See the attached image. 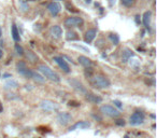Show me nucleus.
<instances>
[{
    "label": "nucleus",
    "instance_id": "a211bd4d",
    "mask_svg": "<svg viewBox=\"0 0 157 138\" xmlns=\"http://www.w3.org/2000/svg\"><path fill=\"white\" fill-rule=\"evenodd\" d=\"M78 61L80 65H82L84 68H88V67H93L94 63L90 58H88L87 56H84V55H80L78 57Z\"/></svg>",
    "mask_w": 157,
    "mask_h": 138
},
{
    "label": "nucleus",
    "instance_id": "c9c22d12",
    "mask_svg": "<svg viewBox=\"0 0 157 138\" xmlns=\"http://www.w3.org/2000/svg\"><path fill=\"white\" fill-rule=\"evenodd\" d=\"M108 3H109V7H113L115 5V0H108Z\"/></svg>",
    "mask_w": 157,
    "mask_h": 138
},
{
    "label": "nucleus",
    "instance_id": "393cba45",
    "mask_svg": "<svg viewBox=\"0 0 157 138\" xmlns=\"http://www.w3.org/2000/svg\"><path fill=\"white\" fill-rule=\"evenodd\" d=\"M18 5H20V9L22 12L28 11V9H29L28 0H18Z\"/></svg>",
    "mask_w": 157,
    "mask_h": 138
},
{
    "label": "nucleus",
    "instance_id": "6e6552de",
    "mask_svg": "<svg viewBox=\"0 0 157 138\" xmlns=\"http://www.w3.org/2000/svg\"><path fill=\"white\" fill-rule=\"evenodd\" d=\"M56 120L59 125H61V126H67L68 124H70V123L72 122L73 116H72V114L69 113V112L63 111V112H58V114H57V116H56Z\"/></svg>",
    "mask_w": 157,
    "mask_h": 138
},
{
    "label": "nucleus",
    "instance_id": "20e7f679",
    "mask_svg": "<svg viewBox=\"0 0 157 138\" xmlns=\"http://www.w3.org/2000/svg\"><path fill=\"white\" fill-rule=\"evenodd\" d=\"M40 107L43 111L46 112H54L59 109L58 104L54 101H51V99H42L40 101Z\"/></svg>",
    "mask_w": 157,
    "mask_h": 138
},
{
    "label": "nucleus",
    "instance_id": "37998d69",
    "mask_svg": "<svg viewBox=\"0 0 157 138\" xmlns=\"http://www.w3.org/2000/svg\"><path fill=\"white\" fill-rule=\"evenodd\" d=\"M124 138H129V136H128V135H125V136H124Z\"/></svg>",
    "mask_w": 157,
    "mask_h": 138
},
{
    "label": "nucleus",
    "instance_id": "cd10ccee",
    "mask_svg": "<svg viewBox=\"0 0 157 138\" xmlns=\"http://www.w3.org/2000/svg\"><path fill=\"white\" fill-rule=\"evenodd\" d=\"M14 49H15V52H16V54H17V55H20V56H23V55H24L25 50H24V48H23V46L21 45L20 43H17V42H16Z\"/></svg>",
    "mask_w": 157,
    "mask_h": 138
},
{
    "label": "nucleus",
    "instance_id": "bb28decb",
    "mask_svg": "<svg viewBox=\"0 0 157 138\" xmlns=\"http://www.w3.org/2000/svg\"><path fill=\"white\" fill-rule=\"evenodd\" d=\"M136 0H121V5L125 8H131L135 5Z\"/></svg>",
    "mask_w": 157,
    "mask_h": 138
},
{
    "label": "nucleus",
    "instance_id": "79ce46f5",
    "mask_svg": "<svg viewBox=\"0 0 157 138\" xmlns=\"http://www.w3.org/2000/svg\"><path fill=\"white\" fill-rule=\"evenodd\" d=\"M2 37V30H1V27H0V38Z\"/></svg>",
    "mask_w": 157,
    "mask_h": 138
},
{
    "label": "nucleus",
    "instance_id": "9b49d317",
    "mask_svg": "<svg viewBox=\"0 0 157 138\" xmlns=\"http://www.w3.org/2000/svg\"><path fill=\"white\" fill-rule=\"evenodd\" d=\"M53 61L58 65V67L60 68L65 73H69L70 71H71L69 64H68L67 61H66V59H63L61 56H54L53 57Z\"/></svg>",
    "mask_w": 157,
    "mask_h": 138
},
{
    "label": "nucleus",
    "instance_id": "2f4dec72",
    "mask_svg": "<svg viewBox=\"0 0 157 138\" xmlns=\"http://www.w3.org/2000/svg\"><path fill=\"white\" fill-rule=\"evenodd\" d=\"M113 104H114V105H115L117 108H120V109H122V108H123V104H122V101H118V99H114V101H113Z\"/></svg>",
    "mask_w": 157,
    "mask_h": 138
},
{
    "label": "nucleus",
    "instance_id": "f8f14e48",
    "mask_svg": "<svg viewBox=\"0 0 157 138\" xmlns=\"http://www.w3.org/2000/svg\"><path fill=\"white\" fill-rule=\"evenodd\" d=\"M97 33H98V29L95 28V27L88 28L87 30L85 31V34H84V42H85V43H88V44L92 43V42L95 40V38H96Z\"/></svg>",
    "mask_w": 157,
    "mask_h": 138
},
{
    "label": "nucleus",
    "instance_id": "0eeeda50",
    "mask_svg": "<svg viewBox=\"0 0 157 138\" xmlns=\"http://www.w3.org/2000/svg\"><path fill=\"white\" fill-rule=\"evenodd\" d=\"M16 71H17L21 76H23L24 78H26V79H30L31 78V73H33V70L27 67V65H26L25 61H20L16 63Z\"/></svg>",
    "mask_w": 157,
    "mask_h": 138
},
{
    "label": "nucleus",
    "instance_id": "1a4fd4ad",
    "mask_svg": "<svg viewBox=\"0 0 157 138\" xmlns=\"http://www.w3.org/2000/svg\"><path fill=\"white\" fill-rule=\"evenodd\" d=\"M100 111L102 114L105 116H109V118H118L121 114V112L118 111L117 109L113 107V106H110V105H103L100 107Z\"/></svg>",
    "mask_w": 157,
    "mask_h": 138
},
{
    "label": "nucleus",
    "instance_id": "ddd939ff",
    "mask_svg": "<svg viewBox=\"0 0 157 138\" xmlns=\"http://www.w3.org/2000/svg\"><path fill=\"white\" fill-rule=\"evenodd\" d=\"M141 18H142L141 22H142V24H143L145 30L148 31V34H151V20H152V12L145 11Z\"/></svg>",
    "mask_w": 157,
    "mask_h": 138
},
{
    "label": "nucleus",
    "instance_id": "f03ea898",
    "mask_svg": "<svg viewBox=\"0 0 157 138\" xmlns=\"http://www.w3.org/2000/svg\"><path fill=\"white\" fill-rule=\"evenodd\" d=\"M37 69L44 78H46V79L51 80V81H53V82H59L60 81V77H59V75L57 73H55L50 66L45 65V64H40V65H38Z\"/></svg>",
    "mask_w": 157,
    "mask_h": 138
},
{
    "label": "nucleus",
    "instance_id": "473e14b6",
    "mask_svg": "<svg viewBox=\"0 0 157 138\" xmlns=\"http://www.w3.org/2000/svg\"><path fill=\"white\" fill-rule=\"evenodd\" d=\"M95 7L98 8L99 12H100V14H102V13H103V11H105V10H103V8L100 6V3H99V2H95Z\"/></svg>",
    "mask_w": 157,
    "mask_h": 138
},
{
    "label": "nucleus",
    "instance_id": "ea45409f",
    "mask_svg": "<svg viewBox=\"0 0 157 138\" xmlns=\"http://www.w3.org/2000/svg\"><path fill=\"white\" fill-rule=\"evenodd\" d=\"M2 56H3V52H2V50L0 49V59L2 58Z\"/></svg>",
    "mask_w": 157,
    "mask_h": 138
},
{
    "label": "nucleus",
    "instance_id": "4c0bfd02",
    "mask_svg": "<svg viewBox=\"0 0 157 138\" xmlns=\"http://www.w3.org/2000/svg\"><path fill=\"white\" fill-rule=\"evenodd\" d=\"M3 112V106H2V104L0 103V113H2Z\"/></svg>",
    "mask_w": 157,
    "mask_h": 138
},
{
    "label": "nucleus",
    "instance_id": "2eb2a0df",
    "mask_svg": "<svg viewBox=\"0 0 157 138\" xmlns=\"http://www.w3.org/2000/svg\"><path fill=\"white\" fill-rule=\"evenodd\" d=\"M132 57H135V53L131 49L125 48L122 52V63H128L129 59H131Z\"/></svg>",
    "mask_w": 157,
    "mask_h": 138
},
{
    "label": "nucleus",
    "instance_id": "58836bf2",
    "mask_svg": "<svg viewBox=\"0 0 157 138\" xmlns=\"http://www.w3.org/2000/svg\"><path fill=\"white\" fill-rule=\"evenodd\" d=\"M84 1H85L86 5H90V3L93 2V0H84Z\"/></svg>",
    "mask_w": 157,
    "mask_h": 138
},
{
    "label": "nucleus",
    "instance_id": "9d476101",
    "mask_svg": "<svg viewBox=\"0 0 157 138\" xmlns=\"http://www.w3.org/2000/svg\"><path fill=\"white\" fill-rule=\"evenodd\" d=\"M46 9H48V13H50L53 18H56L61 12L63 7H61L60 3L57 2V1H51V2L48 3V6H46Z\"/></svg>",
    "mask_w": 157,
    "mask_h": 138
},
{
    "label": "nucleus",
    "instance_id": "c85d7f7f",
    "mask_svg": "<svg viewBox=\"0 0 157 138\" xmlns=\"http://www.w3.org/2000/svg\"><path fill=\"white\" fill-rule=\"evenodd\" d=\"M130 61V66L132 68H135L136 70H138L140 67V61H138V59H133V61H131V59H129Z\"/></svg>",
    "mask_w": 157,
    "mask_h": 138
},
{
    "label": "nucleus",
    "instance_id": "5701e85b",
    "mask_svg": "<svg viewBox=\"0 0 157 138\" xmlns=\"http://www.w3.org/2000/svg\"><path fill=\"white\" fill-rule=\"evenodd\" d=\"M30 79H33V81L37 82V83H44V82H45V78H44L41 73H36V71H33V73H31Z\"/></svg>",
    "mask_w": 157,
    "mask_h": 138
},
{
    "label": "nucleus",
    "instance_id": "b1692460",
    "mask_svg": "<svg viewBox=\"0 0 157 138\" xmlns=\"http://www.w3.org/2000/svg\"><path fill=\"white\" fill-rule=\"evenodd\" d=\"M108 38H109V40L111 41V43L113 44V45H118L120 44V36L117 35V34L115 33H110L109 35H108Z\"/></svg>",
    "mask_w": 157,
    "mask_h": 138
},
{
    "label": "nucleus",
    "instance_id": "f704fd0d",
    "mask_svg": "<svg viewBox=\"0 0 157 138\" xmlns=\"http://www.w3.org/2000/svg\"><path fill=\"white\" fill-rule=\"evenodd\" d=\"M61 57H63V59H67V61H70V63H71V64H75L73 61H72V58H70V57L68 56V55H63V56H61Z\"/></svg>",
    "mask_w": 157,
    "mask_h": 138
},
{
    "label": "nucleus",
    "instance_id": "7c9ffc66",
    "mask_svg": "<svg viewBox=\"0 0 157 138\" xmlns=\"http://www.w3.org/2000/svg\"><path fill=\"white\" fill-rule=\"evenodd\" d=\"M115 124L117 125V126H125V124H126V121L124 120V119H118V118H115Z\"/></svg>",
    "mask_w": 157,
    "mask_h": 138
},
{
    "label": "nucleus",
    "instance_id": "a878e982",
    "mask_svg": "<svg viewBox=\"0 0 157 138\" xmlns=\"http://www.w3.org/2000/svg\"><path fill=\"white\" fill-rule=\"evenodd\" d=\"M65 8L67 9V11L71 12V13H78V10H76V8L71 2H69V1H66L65 2Z\"/></svg>",
    "mask_w": 157,
    "mask_h": 138
},
{
    "label": "nucleus",
    "instance_id": "6ab92c4d",
    "mask_svg": "<svg viewBox=\"0 0 157 138\" xmlns=\"http://www.w3.org/2000/svg\"><path fill=\"white\" fill-rule=\"evenodd\" d=\"M24 55L26 56L27 61H30L31 64H37L38 61H39V56H38L37 54H36L35 52H33V51H25L24 52Z\"/></svg>",
    "mask_w": 157,
    "mask_h": 138
},
{
    "label": "nucleus",
    "instance_id": "dca6fc26",
    "mask_svg": "<svg viewBox=\"0 0 157 138\" xmlns=\"http://www.w3.org/2000/svg\"><path fill=\"white\" fill-rule=\"evenodd\" d=\"M85 99L90 104H100L102 101V97H100L99 95H96L94 93L87 92L85 94Z\"/></svg>",
    "mask_w": 157,
    "mask_h": 138
},
{
    "label": "nucleus",
    "instance_id": "7ed1b4c3",
    "mask_svg": "<svg viewBox=\"0 0 157 138\" xmlns=\"http://www.w3.org/2000/svg\"><path fill=\"white\" fill-rule=\"evenodd\" d=\"M84 25V20L80 16H68L63 21V26L66 28H73V27H82Z\"/></svg>",
    "mask_w": 157,
    "mask_h": 138
},
{
    "label": "nucleus",
    "instance_id": "4be33fe9",
    "mask_svg": "<svg viewBox=\"0 0 157 138\" xmlns=\"http://www.w3.org/2000/svg\"><path fill=\"white\" fill-rule=\"evenodd\" d=\"M18 86H20L18 82L16 81V80H14V79L8 80V81L5 83V89H6V90H15V89H17Z\"/></svg>",
    "mask_w": 157,
    "mask_h": 138
},
{
    "label": "nucleus",
    "instance_id": "e433bc0d",
    "mask_svg": "<svg viewBox=\"0 0 157 138\" xmlns=\"http://www.w3.org/2000/svg\"><path fill=\"white\" fill-rule=\"evenodd\" d=\"M2 78L7 79V78H12V76L10 75V73H3V75H2Z\"/></svg>",
    "mask_w": 157,
    "mask_h": 138
},
{
    "label": "nucleus",
    "instance_id": "39448f33",
    "mask_svg": "<svg viewBox=\"0 0 157 138\" xmlns=\"http://www.w3.org/2000/svg\"><path fill=\"white\" fill-rule=\"evenodd\" d=\"M68 83H69L70 85H71V88L73 89L76 93H78V94L85 95L86 93H87V90H86V88L84 86V84L82 83L80 80L75 79V78H70V79H68Z\"/></svg>",
    "mask_w": 157,
    "mask_h": 138
},
{
    "label": "nucleus",
    "instance_id": "f3484780",
    "mask_svg": "<svg viewBox=\"0 0 157 138\" xmlns=\"http://www.w3.org/2000/svg\"><path fill=\"white\" fill-rule=\"evenodd\" d=\"M90 126V123L87 121H78L75 124H73L71 127L69 128V131H75V129H85L88 128Z\"/></svg>",
    "mask_w": 157,
    "mask_h": 138
},
{
    "label": "nucleus",
    "instance_id": "4468645a",
    "mask_svg": "<svg viewBox=\"0 0 157 138\" xmlns=\"http://www.w3.org/2000/svg\"><path fill=\"white\" fill-rule=\"evenodd\" d=\"M50 35L55 40H58L63 37V28L59 25H53L50 28Z\"/></svg>",
    "mask_w": 157,
    "mask_h": 138
},
{
    "label": "nucleus",
    "instance_id": "423d86ee",
    "mask_svg": "<svg viewBox=\"0 0 157 138\" xmlns=\"http://www.w3.org/2000/svg\"><path fill=\"white\" fill-rule=\"evenodd\" d=\"M144 119H145V116H144L143 112L140 111V110H137L129 118V124L131 126H139V125L143 124Z\"/></svg>",
    "mask_w": 157,
    "mask_h": 138
},
{
    "label": "nucleus",
    "instance_id": "aec40b11",
    "mask_svg": "<svg viewBox=\"0 0 157 138\" xmlns=\"http://www.w3.org/2000/svg\"><path fill=\"white\" fill-rule=\"evenodd\" d=\"M11 35H12V38L15 42H20L21 41V34L17 29V26L15 24H12L11 26Z\"/></svg>",
    "mask_w": 157,
    "mask_h": 138
},
{
    "label": "nucleus",
    "instance_id": "a19ab883",
    "mask_svg": "<svg viewBox=\"0 0 157 138\" xmlns=\"http://www.w3.org/2000/svg\"><path fill=\"white\" fill-rule=\"evenodd\" d=\"M0 46H3V40H0Z\"/></svg>",
    "mask_w": 157,
    "mask_h": 138
},
{
    "label": "nucleus",
    "instance_id": "72a5a7b5",
    "mask_svg": "<svg viewBox=\"0 0 157 138\" xmlns=\"http://www.w3.org/2000/svg\"><path fill=\"white\" fill-rule=\"evenodd\" d=\"M141 18V16H140L139 14H137V15L135 16V22H136V24H137V25L141 24V18Z\"/></svg>",
    "mask_w": 157,
    "mask_h": 138
},
{
    "label": "nucleus",
    "instance_id": "f257e3e1",
    "mask_svg": "<svg viewBox=\"0 0 157 138\" xmlns=\"http://www.w3.org/2000/svg\"><path fill=\"white\" fill-rule=\"evenodd\" d=\"M90 84L94 86L97 90H105V89H109L111 86V81L109 80V78L105 77V75H93L90 78Z\"/></svg>",
    "mask_w": 157,
    "mask_h": 138
},
{
    "label": "nucleus",
    "instance_id": "412c9836",
    "mask_svg": "<svg viewBox=\"0 0 157 138\" xmlns=\"http://www.w3.org/2000/svg\"><path fill=\"white\" fill-rule=\"evenodd\" d=\"M66 40L67 41H78V40H80V37H78L76 31L71 29V30H68L66 34Z\"/></svg>",
    "mask_w": 157,
    "mask_h": 138
},
{
    "label": "nucleus",
    "instance_id": "c756f323",
    "mask_svg": "<svg viewBox=\"0 0 157 138\" xmlns=\"http://www.w3.org/2000/svg\"><path fill=\"white\" fill-rule=\"evenodd\" d=\"M68 106H70V107H74V108H78L81 106V103L78 101H68Z\"/></svg>",
    "mask_w": 157,
    "mask_h": 138
}]
</instances>
